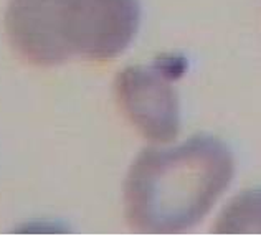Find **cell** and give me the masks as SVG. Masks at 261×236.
Wrapping results in <instances>:
<instances>
[{
    "label": "cell",
    "mask_w": 261,
    "mask_h": 236,
    "mask_svg": "<svg viewBox=\"0 0 261 236\" xmlns=\"http://www.w3.org/2000/svg\"><path fill=\"white\" fill-rule=\"evenodd\" d=\"M235 175L230 149L212 136H194L169 149H146L124 182V213L133 230L174 234L207 217Z\"/></svg>",
    "instance_id": "obj_1"
},
{
    "label": "cell",
    "mask_w": 261,
    "mask_h": 236,
    "mask_svg": "<svg viewBox=\"0 0 261 236\" xmlns=\"http://www.w3.org/2000/svg\"><path fill=\"white\" fill-rule=\"evenodd\" d=\"M139 0H10L5 29L20 57L55 66L73 57L113 60L134 40Z\"/></svg>",
    "instance_id": "obj_2"
},
{
    "label": "cell",
    "mask_w": 261,
    "mask_h": 236,
    "mask_svg": "<svg viewBox=\"0 0 261 236\" xmlns=\"http://www.w3.org/2000/svg\"><path fill=\"white\" fill-rule=\"evenodd\" d=\"M185 68L182 57L164 55L150 65L127 66L116 76L114 93L122 114L150 142L166 144L180 133L175 81Z\"/></svg>",
    "instance_id": "obj_3"
},
{
    "label": "cell",
    "mask_w": 261,
    "mask_h": 236,
    "mask_svg": "<svg viewBox=\"0 0 261 236\" xmlns=\"http://www.w3.org/2000/svg\"><path fill=\"white\" fill-rule=\"evenodd\" d=\"M215 233H261V189L246 190L220 215Z\"/></svg>",
    "instance_id": "obj_4"
}]
</instances>
